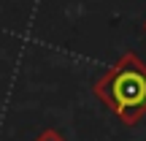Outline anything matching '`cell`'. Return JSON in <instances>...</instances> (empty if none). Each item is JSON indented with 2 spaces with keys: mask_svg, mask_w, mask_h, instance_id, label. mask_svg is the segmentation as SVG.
<instances>
[{
  "mask_svg": "<svg viewBox=\"0 0 146 141\" xmlns=\"http://www.w3.org/2000/svg\"><path fill=\"white\" fill-rule=\"evenodd\" d=\"M38 141H62V138H60L57 133H52V130H46V133H43V136L38 138Z\"/></svg>",
  "mask_w": 146,
  "mask_h": 141,
  "instance_id": "7a4b0ae2",
  "label": "cell"
},
{
  "mask_svg": "<svg viewBox=\"0 0 146 141\" xmlns=\"http://www.w3.org/2000/svg\"><path fill=\"white\" fill-rule=\"evenodd\" d=\"M143 30H146V22H143Z\"/></svg>",
  "mask_w": 146,
  "mask_h": 141,
  "instance_id": "3957f363",
  "label": "cell"
},
{
  "mask_svg": "<svg viewBox=\"0 0 146 141\" xmlns=\"http://www.w3.org/2000/svg\"><path fill=\"white\" fill-rule=\"evenodd\" d=\"M92 92L125 125H135L146 114V63L135 52H125L92 84Z\"/></svg>",
  "mask_w": 146,
  "mask_h": 141,
  "instance_id": "6da1fadb",
  "label": "cell"
}]
</instances>
